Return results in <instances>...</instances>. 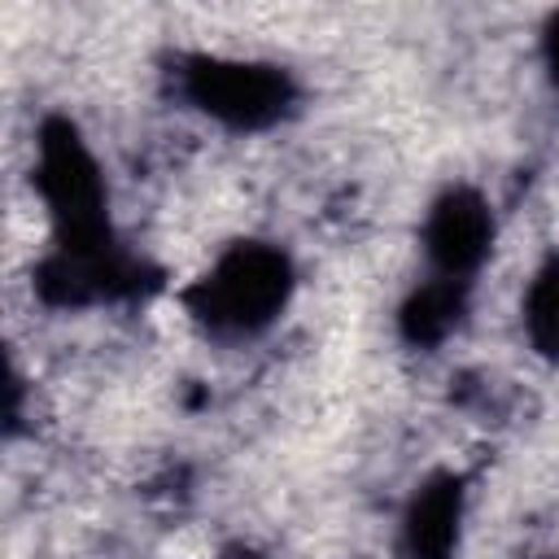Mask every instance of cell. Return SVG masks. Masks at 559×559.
Segmentation results:
<instances>
[{
	"label": "cell",
	"instance_id": "1",
	"mask_svg": "<svg viewBox=\"0 0 559 559\" xmlns=\"http://www.w3.org/2000/svg\"><path fill=\"white\" fill-rule=\"evenodd\" d=\"M297 288V271L288 249L275 240H231L223 245L210 266L183 288L188 319L223 345L258 341L280 323Z\"/></svg>",
	"mask_w": 559,
	"mask_h": 559
},
{
	"label": "cell",
	"instance_id": "2",
	"mask_svg": "<svg viewBox=\"0 0 559 559\" xmlns=\"http://www.w3.org/2000/svg\"><path fill=\"white\" fill-rule=\"evenodd\" d=\"M175 79L183 100L227 131H266L297 105V83L288 79V70L258 57L197 52L179 61Z\"/></svg>",
	"mask_w": 559,
	"mask_h": 559
},
{
	"label": "cell",
	"instance_id": "3",
	"mask_svg": "<svg viewBox=\"0 0 559 559\" xmlns=\"http://www.w3.org/2000/svg\"><path fill=\"white\" fill-rule=\"evenodd\" d=\"M493 205L485 201L480 188L472 183H450L441 188L419 223V249H424V266L437 280H454V284H476L480 266L493 253Z\"/></svg>",
	"mask_w": 559,
	"mask_h": 559
},
{
	"label": "cell",
	"instance_id": "4",
	"mask_svg": "<svg viewBox=\"0 0 559 559\" xmlns=\"http://www.w3.org/2000/svg\"><path fill=\"white\" fill-rule=\"evenodd\" d=\"M463 515H467L463 480L454 472L428 476L402 511V524H397L402 555L406 559H450L463 537Z\"/></svg>",
	"mask_w": 559,
	"mask_h": 559
},
{
	"label": "cell",
	"instance_id": "5",
	"mask_svg": "<svg viewBox=\"0 0 559 559\" xmlns=\"http://www.w3.org/2000/svg\"><path fill=\"white\" fill-rule=\"evenodd\" d=\"M467 297H472V284H454V280H437V275H424L411 297L402 301L397 310V328L411 345H441L445 336L459 332L463 314H467Z\"/></svg>",
	"mask_w": 559,
	"mask_h": 559
},
{
	"label": "cell",
	"instance_id": "6",
	"mask_svg": "<svg viewBox=\"0 0 559 559\" xmlns=\"http://www.w3.org/2000/svg\"><path fill=\"white\" fill-rule=\"evenodd\" d=\"M520 328L533 354L559 362V253H550L524 284L520 297Z\"/></svg>",
	"mask_w": 559,
	"mask_h": 559
},
{
	"label": "cell",
	"instance_id": "7",
	"mask_svg": "<svg viewBox=\"0 0 559 559\" xmlns=\"http://www.w3.org/2000/svg\"><path fill=\"white\" fill-rule=\"evenodd\" d=\"M542 70H546L550 96L559 100V9H555L550 22L542 26Z\"/></svg>",
	"mask_w": 559,
	"mask_h": 559
}]
</instances>
